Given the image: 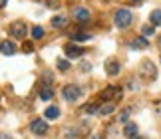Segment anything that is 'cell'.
<instances>
[{
	"label": "cell",
	"mask_w": 161,
	"mask_h": 139,
	"mask_svg": "<svg viewBox=\"0 0 161 139\" xmlns=\"http://www.w3.org/2000/svg\"><path fill=\"white\" fill-rule=\"evenodd\" d=\"M141 34H143V38H147V36H153V34H155V26H149V24H147V26H143V28H141Z\"/></svg>",
	"instance_id": "obj_21"
},
{
	"label": "cell",
	"mask_w": 161,
	"mask_h": 139,
	"mask_svg": "<svg viewBox=\"0 0 161 139\" xmlns=\"http://www.w3.org/2000/svg\"><path fill=\"white\" fill-rule=\"evenodd\" d=\"M72 18L76 20L78 24H86V22H90V10L86 8V6H74L72 8Z\"/></svg>",
	"instance_id": "obj_5"
},
{
	"label": "cell",
	"mask_w": 161,
	"mask_h": 139,
	"mask_svg": "<svg viewBox=\"0 0 161 139\" xmlns=\"http://www.w3.org/2000/svg\"><path fill=\"white\" fill-rule=\"evenodd\" d=\"M42 4H46L48 8H58V2H56V0H40Z\"/></svg>",
	"instance_id": "obj_23"
},
{
	"label": "cell",
	"mask_w": 161,
	"mask_h": 139,
	"mask_svg": "<svg viewBox=\"0 0 161 139\" xmlns=\"http://www.w3.org/2000/svg\"><path fill=\"white\" fill-rule=\"evenodd\" d=\"M92 38V34L90 32H76V34H72V42H86V40H90Z\"/></svg>",
	"instance_id": "obj_16"
},
{
	"label": "cell",
	"mask_w": 161,
	"mask_h": 139,
	"mask_svg": "<svg viewBox=\"0 0 161 139\" xmlns=\"http://www.w3.org/2000/svg\"><path fill=\"white\" fill-rule=\"evenodd\" d=\"M6 4H8V0H0V8H4Z\"/></svg>",
	"instance_id": "obj_28"
},
{
	"label": "cell",
	"mask_w": 161,
	"mask_h": 139,
	"mask_svg": "<svg viewBox=\"0 0 161 139\" xmlns=\"http://www.w3.org/2000/svg\"><path fill=\"white\" fill-rule=\"evenodd\" d=\"M129 46H131L133 50H145V48H149V42H147L143 36H137L131 44H129Z\"/></svg>",
	"instance_id": "obj_11"
},
{
	"label": "cell",
	"mask_w": 161,
	"mask_h": 139,
	"mask_svg": "<svg viewBox=\"0 0 161 139\" xmlns=\"http://www.w3.org/2000/svg\"><path fill=\"white\" fill-rule=\"evenodd\" d=\"M159 62H161V60H159Z\"/></svg>",
	"instance_id": "obj_32"
},
{
	"label": "cell",
	"mask_w": 161,
	"mask_h": 139,
	"mask_svg": "<svg viewBox=\"0 0 161 139\" xmlns=\"http://www.w3.org/2000/svg\"><path fill=\"white\" fill-rule=\"evenodd\" d=\"M82 111L86 113V115H94V113H100V105L97 103H88L82 107Z\"/></svg>",
	"instance_id": "obj_17"
},
{
	"label": "cell",
	"mask_w": 161,
	"mask_h": 139,
	"mask_svg": "<svg viewBox=\"0 0 161 139\" xmlns=\"http://www.w3.org/2000/svg\"><path fill=\"white\" fill-rule=\"evenodd\" d=\"M30 131H32L34 135H44L46 131H48V123H46V119H40V117H36L30 121Z\"/></svg>",
	"instance_id": "obj_6"
},
{
	"label": "cell",
	"mask_w": 161,
	"mask_h": 139,
	"mask_svg": "<svg viewBox=\"0 0 161 139\" xmlns=\"http://www.w3.org/2000/svg\"><path fill=\"white\" fill-rule=\"evenodd\" d=\"M94 139H102V137H100V135H94Z\"/></svg>",
	"instance_id": "obj_29"
},
{
	"label": "cell",
	"mask_w": 161,
	"mask_h": 139,
	"mask_svg": "<svg viewBox=\"0 0 161 139\" xmlns=\"http://www.w3.org/2000/svg\"><path fill=\"white\" fill-rule=\"evenodd\" d=\"M149 22H151V26H161V8L153 10L149 14Z\"/></svg>",
	"instance_id": "obj_15"
},
{
	"label": "cell",
	"mask_w": 161,
	"mask_h": 139,
	"mask_svg": "<svg viewBox=\"0 0 161 139\" xmlns=\"http://www.w3.org/2000/svg\"><path fill=\"white\" fill-rule=\"evenodd\" d=\"M16 50H18V48H16L14 42H10V40L0 42V54H4V56H14Z\"/></svg>",
	"instance_id": "obj_8"
},
{
	"label": "cell",
	"mask_w": 161,
	"mask_h": 139,
	"mask_svg": "<svg viewBox=\"0 0 161 139\" xmlns=\"http://www.w3.org/2000/svg\"><path fill=\"white\" fill-rule=\"evenodd\" d=\"M0 139H12V137L8 133H0Z\"/></svg>",
	"instance_id": "obj_27"
},
{
	"label": "cell",
	"mask_w": 161,
	"mask_h": 139,
	"mask_svg": "<svg viewBox=\"0 0 161 139\" xmlns=\"http://www.w3.org/2000/svg\"><path fill=\"white\" fill-rule=\"evenodd\" d=\"M66 24H68V16H64V14H58V16L52 18V26L54 28H64Z\"/></svg>",
	"instance_id": "obj_14"
},
{
	"label": "cell",
	"mask_w": 161,
	"mask_h": 139,
	"mask_svg": "<svg viewBox=\"0 0 161 139\" xmlns=\"http://www.w3.org/2000/svg\"><path fill=\"white\" fill-rule=\"evenodd\" d=\"M22 50H24V52H26V54H32V52H34V46H32V44H30V42H26V44H24V46H22Z\"/></svg>",
	"instance_id": "obj_25"
},
{
	"label": "cell",
	"mask_w": 161,
	"mask_h": 139,
	"mask_svg": "<svg viewBox=\"0 0 161 139\" xmlns=\"http://www.w3.org/2000/svg\"><path fill=\"white\" fill-rule=\"evenodd\" d=\"M133 139H143V137H133Z\"/></svg>",
	"instance_id": "obj_31"
},
{
	"label": "cell",
	"mask_w": 161,
	"mask_h": 139,
	"mask_svg": "<svg viewBox=\"0 0 161 139\" xmlns=\"http://www.w3.org/2000/svg\"><path fill=\"white\" fill-rule=\"evenodd\" d=\"M56 66H58L60 72H68V70H70V64H68V60H62V58L56 62Z\"/></svg>",
	"instance_id": "obj_22"
},
{
	"label": "cell",
	"mask_w": 161,
	"mask_h": 139,
	"mask_svg": "<svg viewBox=\"0 0 161 139\" xmlns=\"http://www.w3.org/2000/svg\"><path fill=\"white\" fill-rule=\"evenodd\" d=\"M106 72H108V75H117L121 72V64L117 60H109L106 64Z\"/></svg>",
	"instance_id": "obj_10"
},
{
	"label": "cell",
	"mask_w": 161,
	"mask_h": 139,
	"mask_svg": "<svg viewBox=\"0 0 161 139\" xmlns=\"http://www.w3.org/2000/svg\"><path fill=\"white\" fill-rule=\"evenodd\" d=\"M111 111H114V103H111V102L100 105V115H109Z\"/></svg>",
	"instance_id": "obj_20"
},
{
	"label": "cell",
	"mask_w": 161,
	"mask_h": 139,
	"mask_svg": "<svg viewBox=\"0 0 161 139\" xmlns=\"http://www.w3.org/2000/svg\"><path fill=\"white\" fill-rule=\"evenodd\" d=\"M44 117H46V119H58V117H60V107H58V105H50V107L44 111Z\"/></svg>",
	"instance_id": "obj_13"
},
{
	"label": "cell",
	"mask_w": 161,
	"mask_h": 139,
	"mask_svg": "<svg viewBox=\"0 0 161 139\" xmlns=\"http://www.w3.org/2000/svg\"><path fill=\"white\" fill-rule=\"evenodd\" d=\"M8 32L12 38H18V40H24V36L28 34V24L24 22V20H16V22H12L10 26H8Z\"/></svg>",
	"instance_id": "obj_3"
},
{
	"label": "cell",
	"mask_w": 161,
	"mask_h": 139,
	"mask_svg": "<svg viewBox=\"0 0 161 139\" xmlns=\"http://www.w3.org/2000/svg\"><path fill=\"white\" fill-rule=\"evenodd\" d=\"M52 96H54V90L50 86H44L40 90V99H44V102H48V99H52Z\"/></svg>",
	"instance_id": "obj_18"
},
{
	"label": "cell",
	"mask_w": 161,
	"mask_h": 139,
	"mask_svg": "<svg viewBox=\"0 0 161 139\" xmlns=\"http://www.w3.org/2000/svg\"><path fill=\"white\" fill-rule=\"evenodd\" d=\"M129 113H131V109H123V111H121V115H119V121H121V123H123V121H127Z\"/></svg>",
	"instance_id": "obj_24"
},
{
	"label": "cell",
	"mask_w": 161,
	"mask_h": 139,
	"mask_svg": "<svg viewBox=\"0 0 161 139\" xmlns=\"http://www.w3.org/2000/svg\"><path fill=\"white\" fill-rule=\"evenodd\" d=\"M157 44H159V48H161V38H159V40H157Z\"/></svg>",
	"instance_id": "obj_30"
},
{
	"label": "cell",
	"mask_w": 161,
	"mask_h": 139,
	"mask_svg": "<svg viewBox=\"0 0 161 139\" xmlns=\"http://www.w3.org/2000/svg\"><path fill=\"white\" fill-rule=\"evenodd\" d=\"M111 97H121V87L109 86L102 92V99H111Z\"/></svg>",
	"instance_id": "obj_9"
},
{
	"label": "cell",
	"mask_w": 161,
	"mask_h": 139,
	"mask_svg": "<svg viewBox=\"0 0 161 139\" xmlns=\"http://www.w3.org/2000/svg\"><path fill=\"white\" fill-rule=\"evenodd\" d=\"M131 22H133V14H131V10H127V8H119V10H115V14H114V24L117 28H121V30H125L131 26Z\"/></svg>",
	"instance_id": "obj_1"
},
{
	"label": "cell",
	"mask_w": 161,
	"mask_h": 139,
	"mask_svg": "<svg viewBox=\"0 0 161 139\" xmlns=\"http://www.w3.org/2000/svg\"><path fill=\"white\" fill-rule=\"evenodd\" d=\"M64 54H66L68 60H76V58H80V56H84V48H80L76 42H72V44H66Z\"/></svg>",
	"instance_id": "obj_7"
},
{
	"label": "cell",
	"mask_w": 161,
	"mask_h": 139,
	"mask_svg": "<svg viewBox=\"0 0 161 139\" xmlns=\"http://www.w3.org/2000/svg\"><path fill=\"white\" fill-rule=\"evenodd\" d=\"M139 75L143 80H149V81H153L157 78V68H155V64H151L149 60H145L143 64H141V68H139Z\"/></svg>",
	"instance_id": "obj_4"
},
{
	"label": "cell",
	"mask_w": 161,
	"mask_h": 139,
	"mask_svg": "<svg viewBox=\"0 0 161 139\" xmlns=\"http://www.w3.org/2000/svg\"><path fill=\"white\" fill-rule=\"evenodd\" d=\"M30 36H32L34 40H42V38L46 36V32H44V28H42V26H34L32 30H30Z\"/></svg>",
	"instance_id": "obj_19"
},
{
	"label": "cell",
	"mask_w": 161,
	"mask_h": 139,
	"mask_svg": "<svg viewBox=\"0 0 161 139\" xmlns=\"http://www.w3.org/2000/svg\"><path fill=\"white\" fill-rule=\"evenodd\" d=\"M129 4H135V6H139V4H143V0H127Z\"/></svg>",
	"instance_id": "obj_26"
},
{
	"label": "cell",
	"mask_w": 161,
	"mask_h": 139,
	"mask_svg": "<svg viewBox=\"0 0 161 139\" xmlns=\"http://www.w3.org/2000/svg\"><path fill=\"white\" fill-rule=\"evenodd\" d=\"M137 133H139V127H137L135 123H127L125 127H123V135H125V137H129V139L137 137Z\"/></svg>",
	"instance_id": "obj_12"
},
{
	"label": "cell",
	"mask_w": 161,
	"mask_h": 139,
	"mask_svg": "<svg viewBox=\"0 0 161 139\" xmlns=\"http://www.w3.org/2000/svg\"><path fill=\"white\" fill-rule=\"evenodd\" d=\"M62 96H64L66 102H78V99L84 96V90L76 84H68V86L62 87Z\"/></svg>",
	"instance_id": "obj_2"
}]
</instances>
